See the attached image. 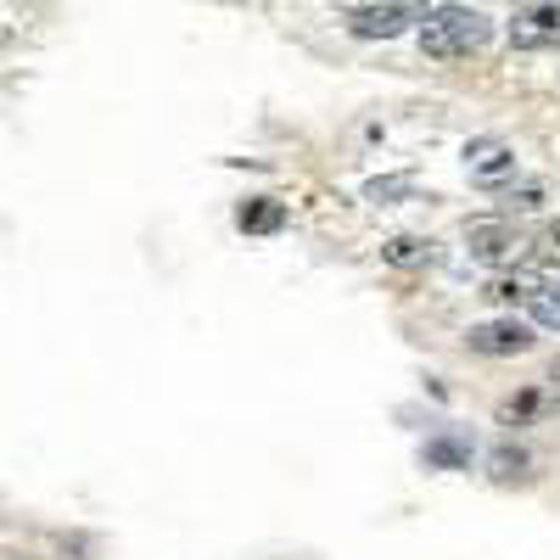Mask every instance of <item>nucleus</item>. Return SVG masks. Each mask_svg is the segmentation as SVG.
I'll use <instances>...</instances> for the list:
<instances>
[{"label": "nucleus", "mask_w": 560, "mask_h": 560, "mask_svg": "<svg viewBox=\"0 0 560 560\" xmlns=\"http://www.w3.org/2000/svg\"><path fill=\"white\" fill-rule=\"evenodd\" d=\"M527 448H516V443H499L493 454H488V477L493 482H516V477H527Z\"/></svg>", "instance_id": "nucleus-10"}, {"label": "nucleus", "mask_w": 560, "mask_h": 560, "mask_svg": "<svg viewBox=\"0 0 560 560\" xmlns=\"http://www.w3.org/2000/svg\"><path fill=\"white\" fill-rule=\"evenodd\" d=\"M382 258H387L393 269H415V264H432V242H420V236H393V242L382 247Z\"/></svg>", "instance_id": "nucleus-11"}, {"label": "nucleus", "mask_w": 560, "mask_h": 560, "mask_svg": "<svg viewBox=\"0 0 560 560\" xmlns=\"http://www.w3.org/2000/svg\"><path fill=\"white\" fill-rule=\"evenodd\" d=\"M488 39H493V28L471 7H432L427 18H420V51H427L432 62H459V57L482 51Z\"/></svg>", "instance_id": "nucleus-1"}, {"label": "nucleus", "mask_w": 560, "mask_h": 560, "mask_svg": "<svg viewBox=\"0 0 560 560\" xmlns=\"http://www.w3.org/2000/svg\"><path fill=\"white\" fill-rule=\"evenodd\" d=\"M544 202V191H538V185H522V191H510V208H516V213H533Z\"/></svg>", "instance_id": "nucleus-15"}, {"label": "nucleus", "mask_w": 560, "mask_h": 560, "mask_svg": "<svg viewBox=\"0 0 560 560\" xmlns=\"http://www.w3.org/2000/svg\"><path fill=\"white\" fill-rule=\"evenodd\" d=\"M533 319L544 331H560V287H538L533 292Z\"/></svg>", "instance_id": "nucleus-13"}, {"label": "nucleus", "mask_w": 560, "mask_h": 560, "mask_svg": "<svg viewBox=\"0 0 560 560\" xmlns=\"http://www.w3.org/2000/svg\"><path fill=\"white\" fill-rule=\"evenodd\" d=\"M465 168H471V179L477 185H504V179H516V152L504 147V140H471L465 147Z\"/></svg>", "instance_id": "nucleus-6"}, {"label": "nucleus", "mask_w": 560, "mask_h": 560, "mask_svg": "<svg viewBox=\"0 0 560 560\" xmlns=\"http://www.w3.org/2000/svg\"><path fill=\"white\" fill-rule=\"evenodd\" d=\"M533 292H538V280H533V275H493L488 287H482V298H488V303H504V308H510V303H522V298L533 303Z\"/></svg>", "instance_id": "nucleus-9"}, {"label": "nucleus", "mask_w": 560, "mask_h": 560, "mask_svg": "<svg viewBox=\"0 0 560 560\" xmlns=\"http://www.w3.org/2000/svg\"><path fill=\"white\" fill-rule=\"evenodd\" d=\"M538 253H544V258H560V224H549L544 236H538Z\"/></svg>", "instance_id": "nucleus-16"}, {"label": "nucleus", "mask_w": 560, "mask_h": 560, "mask_svg": "<svg viewBox=\"0 0 560 560\" xmlns=\"http://www.w3.org/2000/svg\"><path fill=\"white\" fill-rule=\"evenodd\" d=\"M544 404H549V398H544L538 387H533V393H516V398H510V404L499 409V420H504V427H522V420H533Z\"/></svg>", "instance_id": "nucleus-12"}, {"label": "nucleus", "mask_w": 560, "mask_h": 560, "mask_svg": "<svg viewBox=\"0 0 560 560\" xmlns=\"http://www.w3.org/2000/svg\"><path fill=\"white\" fill-rule=\"evenodd\" d=\"M465 342H471V353L510 359V353H527L533 348V325H522V319H482V325L465 331Z\"/></svg>", "instance_id": "nucleus-4"}, {"label": "nucleus", "mask_w": 560, "mask_h": 560, "mask_svg": "<svg viewBox=\"0 0 560 560\" xmlns=\"http://www.w3.org/2000/svg\"><path fill=\"white\" fill-rule=\"evenodd\" d=\"M415 18H420V0H382V7L359 12L348 28H353L359 39H398Z\"/></svg>", "instance_id": "nucleus-5"}, {"label": "nucleus", "mask_w": 560, "mask_h": 560, "mask_svg": "<svg viewBox=\"0 0 560 560\" xmlns=\"http://www.w3.org/2000/svg\"><path fill=\"white\" fill-rule=\"evenodd\" d=\"M555 376H560V364H555Z\"/></svg>", "instance_id": "nucleus-18"}, {"label": "nucleus", "mask_w": 560, "mask_h": 560, "mask_svg": "<svg viewBox=\"0 0 560 560\" xmlns=\"http://www.w3.org/2000/svg\"><path fill=\"white\" fill-rule=\"evenodd\" d=\"M236 224L247 230V236H275V230L287 224V208H280V202H269V197H253V202L236 213Z\"/></svg>", "instance_id": "nucleus-8"}, {"label": "nucleus", "mask_w": 560, "mask_h": 560, "mask_svg": "<svg viewBox=\"0 0 560 560\" xmlns=\"http://www.w3.org/2000/svg\"><path fill=\"white\" fill-rule=\"evenodd\" d=\"M337 7H342L348 18H359V12H370V7H382V0H337Z\"/></svg>", "instance_id": "nucleus-17"}, {"label": "nucleus", "mask_w": 560, "mask_h": 560, "mask_svg": "<svg viewBox=\"0 0 560 560\" xmlns=\"http://www.w3.org/2000/svg\"><path fill=\"white\" fill-rule=\"evenodd\" d=\"M465 247H471V258H477V264L504 269V264H516V258H522V247H527V242H522L504 219H477L471 230H465Z\"/></svg>", "instance_id": "nucleus-2"}, {"label": "nucleus", "mask_w": 560, "mask_h": 560, "mask_svg": "<svg viewBox=\"0 0 560 560\" xmlns=\"http://www.w3.org/2000/svg\"><path fill=\"white\" fill-rule=\"evenodd\" d=\"M420 459H427L432 471H471V438L443 432V438H432L427 448H420Z\"/></svg>", "instance_id": "nucleus-7"}, {"label": "nucleus", "mask_w": 560, "mask_h": 560, "mask_svg": "<svg viewBox=\"0 0 560 560\" xmlns=\"http://www.w3.org/2000/svg\"><path fill=\"white\" fill-rule=\"evenodd\" d=\"M510 45L516 51H560V0H544V7H527L510 23Z\"/></svg>", "instance_id": "nucleus-3"}, {"label": "nucleus", "mask_w": 560, "mask_h": 560, "mask_svg": "<svg viewBox=\"0 0 560 560\" xmlns=\"http://www.w3.org/2000/svg\"><path fill=\"white\" fill-rule=\"evenodd\" d=\"M409 191H415V179L398 174V179H370V191H364V197H370V202H393V197H409Z\"/></svg>", "instance_id": "nucleus-14"}]
</instances>
